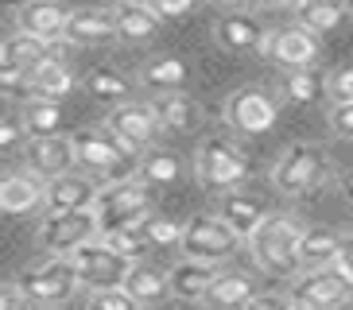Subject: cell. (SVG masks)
I'll return each mask as SVG.
<instances>
[{
	"instance_id": "cell-1",
	"label": "cell",
	"mask_w": 353,
	"mask_h": 310,
	"mask_svg": "<svg viewBox=\"0 0 353 310\" xmlns=\"http://www.w3.org/2000/svg\"><path fill=\"white\" fill-rule=\"evenodd\" d=\"M299 245H303V225L291 214H272L249 237V252L260 264V271L283 276V279L299 276V268H303Z\"/></svg>"
},
{
	"instance_id": "cell-2",
	"label": "cell",
	"mask_w": 353,
	"mask_h": 310,
	"mask_svg": "<svg viewBox=\"0 0 353 310\" xmlns=\"http://www.w3.org/2000/svg\"><path fill=\"white\" fill-rule=\"evenodd\" d=\"M152 190L156 186L144 183L140 175L121 178V183H109L97 198V217H101V233H113V229H140L152 217Z\"/></svg>"
},
{
	"instance_id": "cell-3",
	"label": "cell",
	"mask_w": 353,
	"mask_h": 310,
	"mask_svg": "<svg viewBox=\"0 0 353 310\" xmlns=\"http://www.w3.org/2000/svg\"><path fill=\"white\" fill-rule=\"evenodd\" d=\"M194 175L214 194H233V186H241L249 175V163H245L241 147H233L221 136H210L194 152Z\"/></svg>"
},
{
	"instance_id": "cell-4",
	"label": "cell",
	"mask_w": 353,
	"mask_h": 310,
	"mask_svg": "<svg viewBox=\"0 0 353 310\" xmlns=\"http://www.w3.org/2000/svg\"><path fill=\"white\" fill-rule=\"evenodd\" d=\"M330 159L319 144H291L272 167V186L280 194H311L326 183Z\"/></svg>"
},
{
	"instance_id": "cell-5",
	"label": "cell",
	"mask_w": 353,
	"mask_h": 310,
	"mask_svg": "<svg viewBox=\"0 0 353 310\" xmlns=\"http://www.w3.org/2000/svg\"><path fill=\"white\" fill-rule=\"evenodd\" d=\"M241 233L229 225L225 217L218 214H198L187 221V233H183V256L187 260H202V264H221L241 248Z\"/></svg>"
},
{
	"instance_id": "cell-6",
	"label": "cell",
	"mask_w": 353,
	"mask_h": 310,
	"mask_svg": "<svg viewBox=\"0 0 353 310\" xmlns=\"http://www.w3.org/2000/svg\"><path fill=\"white\" fill-rule=\"evenodd\" d=\"M16 287H20V295L28 302H35V307H54V302L70 299L74 291L82 287V279H78V268H74L70 256H51L47 264L23 271V276L16 279Z\"/></svg>"
},
{
	"instance_id": "cell-7",
	"label": "cell",
	"mask_w": 353,
	"mask_h": 310,
	"mask_svg": "<svg viewBox=\"0 0 353 310\" xmlns=\"http://www.w3.org/2000/svg\"><path fill=\"white\" fill-rule=\"evenodd\" d=\"M94 237H101V217H97V209L47 214L39 225V245L51 256H74L78 248L94 245Z\"/></svg>"
},
{
	"instance_id": "cell-8",
	"label": "cell",
	"mask_w": 353,
	"mask_h": 310,
	"mask_svg": "<svg viewBox=\"0 0 353 310\" xmlns=\"http://www.w3.org/2000/svg\"><path fill=\"white\" fill-rule=\"evenodd\" d=\"M70 260H74L78 279H82V287L90 291V295H97V291H121L128 283V276H132V268H136L128 256H121V252H113V248H105L101 240L78 248Z\"/></svg>"
},
{
	"instance_id": "cell-9",
	"label": "cell",
	"mask_w": 353,
	"mask_h": 310,
	"mask_svg": "<svg viewBox=\"0 0 353 310\" xmlns=\"http://www.w3.org/2000/svg\"><path fill=\"white\" fill-rule=\"evenodd\" d=\"M105 128H109L128 152H140V147H148L159 136L163 121L156 116L152 101L148 105L144 101H125V105H113V113L105 116Z\"/></svg>"
},
{
	"instance_id": "cell-10",
	"label": "cell",
	"mask_w": 353,
	"mask_h": 310,
	"mask_svg": "<svg viewBox=\"0 0 353 310\" xmlns=\"http://www.w3.org/2000/svg\"><path fill=\"white\" fill-rule=\"evenodd\" d=\"M350 291L353 287L334 268H311V271H303V276H295L291 302L311 307V310H338V307H345Z\"/></svg>"
},
{
	"instance_id": "cell-11",
	"label": "cell",
	"mask_w": 353,
	"mask_h": 310,
	"mask_svg": "<svg viewBox=\"0 0 353 310\" xmlns=\"http://www.w3.org/2000/svg\"><path fill=\"white\" fill-rule=\"evenodd\" d=\"M276 116H280V109H276V101L264 90H237V93H229V101H225V124L233 132L260 136L276 124Z\"/></svg>"
},
{
	"instance_id": "cell-12",
	"label": "cell",
	"mask_w": 353,
	"mask_h": 310,
	"mask_svg": "<svg viewBox=\"0 0 353 310\" xmlns=\"http://www.w3.org/2000/svg\"><path fill=\"white\" fill-rule=\"evenodd\" d=\"M70 140H74V155H78V163L85 171H113L125 155H132L109 128H82Z\"/></svg>"
},
{
	"instance_id": "cell-13",
	"label": "cell",
	"mask_w": 353,
	"mask_h": 310,
	"mask_svg": "<svg viewBox=\"0 0 353 310\" xmlns=\"http://www.w3.org/2000/svg\"><path fill=\"white\" fill-rule=\"evenodd\" d=\"M78 163L70 136H43V140H28V171L39 175L43 183H51L59 175H70V167Z\"/></svg>"
},
{
	"instance_id": "cell-14",
	"label": "cell",
	"mask_w": 353,
	"mask_h": 310,
	"mask_svg": "<svg viewBox=\"0 0 353 310\" xmlns=\"http://www.w3.org/2000/svg\"><path fill=\"white\" fill-rule=\"evenodd\" d=\"M101 190L90 175H59L47 183V214H74V209H94Z\"/></svg>"
},
{
	"instance_id": "cell-15",
	"label": "cell",
	"mask_w": 353,
	"mask_h": 310,
	"mask_svg": "<svg viewBox=\"0 0 353 310\" xmlns=\"http://www.w3.org/2000/svg\"><path fill=\"white\" fill-rule=\"evenodd\" d=\"M51 59H54V43L35 39V35L16 28L8 39H4V66H0V70H16V74H23V78H32L43 62H51Z\"/></svg>"
},
{
	"instance_id": "cell-16",
	"label": "cell",
	"mask_w": 353,
	"mask_h": 310,
	"mask_svg": "<svg viewBox=\"0 0 353 310\" xmlns=\"http://www.w3.org/2000/svg\"><path fill=\"white\" fill-rule=\"evenodd\" d=\"M47 206V183L32 171H12L4 175L0 186V209L4 214H32V209Z\"/></svg>"
},
{
	"instance_id": "cell-17",
	"label": "cell",
	"mask_w": 353,
	"mask_h": 310,
	"mask_svg": "<svg viewBox=\"0 0 353 310\" xmlns=\"http://www.w3.org/2000/svg\"><path fill=\"white\" fill-rule=\"evenodd\" d=\"M66 23H70V12H63L54 0H28L20 8V31H28L35 39H66Z\"/></svg>"
},
{
	"instance_id": "cell-18",
	"label": "cell",
	"mask_w": 353,
	"mask_h": 310,
	"mask_svg": "<svg viewBox=\"0 0 353 310\" xmlns=\"http://www.w3.org/2000/svg\"><path fill=\"white\" fill-rule=\"evenodd\" d=\"M268 54L276 62H283L288 70H307L319 59V35L303 31V28H288L276 39H268Z\"/></svg>"
},
{
	"instance_id": "cell-19",
	"label": "cell",
	"mask_w": 353,
	"mask_h": 310,
	"mask_svg": "<svg viewBox=\"0 0 353 310\" xmlns=\"http://www.w3.org/2000/svg\"><path fill=\"white\" fill-rule=\"evenodd\" d=\"M117 16L109 8H74L70 23H66V39L78 47H94V43H109L117 39Z\"/></svg>"
},
{
	"instance_id": "cell-20",
	"label": "cell",
	"mask_w": 353,
	"mask_h": 310,
	"mask_svg": "<svg viewBox=\"0 0 353 310\" xmlns=\"http://www.w3.org/2000/svg\"><path fill=\"white\" fill-rule=\"evenodd\" d=\"M218 217H225L229 225L237 229L241 237L249 240L252 233H256L264 221H268V206L260 202L256 194H245V190H233V194H225L221 198V206H218Z\"/></svg>"
},
{
	"instance_id": "cell-21",
	"label": "cell",
	"mask_w": 353,
	"mask_h": 310,
	"mask_svg": "<svg viewBox=\"0 0 353 310\" xmlns=\"http://www.w3.org/2000/svg\"><path fill=\"white\" fill-rule=\"evenodd\" d=\"M218 39L229 51H268V31L245 12H229L218 23Z\"/></svg>"
},
{
	"instance_id": "cell-22",
	"label": "cell",
	"mask_w": 353,
	"mask_h": 310,
	"mask_svg": "<svg viewBox=\"0 0 353 310\" xmlns=\"http://www.w3.org/2000/svg\"><path fill=\"white\" fill-rule=\"evenodd\" d=\"M152 109L163 121V128H175V132H194L202 124V105L190 93H156Z\"/></svg>"
},
{
	"instance_id": "cell-23",
	"label": "cell",
	"mask_w": 353,
	"mask_h": 310,
	"mask_svg": "<svg viewBox=\"0 0 353 310\" xmlns=\"http://www.w3.org/2000/svg\"><path fill=\"white\" fill-rule=\"evenodd\" d=\"M113 16H117V31H121V39H128V43H144V39H152L159 31V16H156V8L152 4H144V0H121L113 8Z\"/></svg>"
},
{
	"instance_id": "cell-24",
	"label": "cell",
	"mask_w": 353,
	"mask_h": 310,
	"mask_svg": "<svg viewBox=\"0 0 353 310\" xmlns=\"http://www.w3.org/2000/svg\"><path fill=\"white\" fill-rule=\"evenodd\" d=\"M167 276H171V287H175V295H179V299H187V302L206 299L210 287L218 283V271H214V264H202V260H183V264H175Z\"/></svg>"
},
{
	"instance_id": "cell-25",
	"label": "cell",
	"mask_w": 353,
	"mask_h": 310,
	"mask_svg": "<svg viewBox=\"0 0 353 310\" xmlns=\"http://www.w3.org/2000/svg\"><path fill=\"white\" fill-rule=\"evenodd\" d=\"M125 291L140 302V307H159L167 295H175L171 276H163L159 268H148V264H136L132 276H128V283H125Z\"/></svg>"
},
{
	"instance_id": "cell-26",
	"label": "cell",
	"mask_w": 353,
	"mask_h": 310,
	"mask_svg": "<svg viewBox=\"0 0 353 310\" xmlns=\"http://www.w3.org/2000/svg\"><path fill=\"white\" fill-rule=\"evenodd\" d=\"M28 90H32V97L59 101V97H66V93L74 90V74H70V66H66V62L54 54L51 62H43L39 70L28 78Z\"/></svg>"
},
{
	"instance_id": "cell-27",
	"label": "cell",
	"mask_w": 353,
	"mask_h": 310,
	"mask_svg": "<svg viewBox=\"0 0 353 310\" xmlns=\"http://www.w3.org/2000/svg\"><path fill=\"white\" fill-rule=\"evenodd\" d=\"M295 20H299L303 31L322 35V31H334L345 20V4L342 0H299L295 4Z\"/></svg>"
},
{
	"instance_id": "cell-28",
	"label": "cell",
	"mask_w": 353,
	"mask_h": 310,
	"mask_svg": "<svg viewBox=\"0 0 353 310\" xmlns=\"http://www.w3.org/2000/svg\"><path fill=\"white\" fill-rule=\"evenodd\" d=\"M338 248H342V237L334 233V229H303V245H299V256L307 268H330L334 260H338Z\"/></svg>"
},
{
	"instance_id": "cell-29",
	"label": "cell",
	"mask_w": 353,
	"mask_h": 310,
	"mask_svg": "<svg viewBox=\"0 0 353 310\" xmlns=\"http://www.w3.org/2000/svg\"><path fill=\"white\" fill-rule=\"evenodd\" d=\"M20 121L28 128L32 140H43V136H59V124H63V109L59 101H47V97H28L20 109Z\"/></svg>"
},
{
	"instance_id": "cell-30",
	"label": "cell",
	"mask_w": 353,
	"mask_h": 310,
	"mask_svg": "<svg viewBox=\"0 0 353 310\" xmlns=\"http://www.w3.org/2000/svg\"><path fill=\"white\" fill-rule=\"evenodd\" d=\"M256 299V287H252V279L245 276V271H221L218 276V283L210 287V295H206V302H214V307H249V302Z\"/></svg>"
},
{
	"instance_id": "cell-31",
	"label": "cell",
	"mask_w": 353,
	"mask_h": 310,
	"mask_svg": "<svg viewBox=\"0 0 353 310\" xmlns=\"http://www.w3.org/2000/svg\"><path fill=\"white\" fill-rule=\"evenodd\" d=\"M187 78H190V70H187L183 59H152L144 70H140V82L156 93H179L187 85Z\"/></svg>"
},
{
	"instance_id": "cell-32",
	"label": "cell",
	"mask_w": 353,
	"mask_h": 310,
	"mask_svg": "<svg viewBox=\"0 0 353 310\" xmlns=\"http://www.w3.org/2000/svg\"><path fill=\"white\" fill-rule=\"evenodd\" d=\"M326 78H322L314 66H307V70H288V78H283V93H288V101L295 105H311L319 101L322 93H326Z\"/></svg>"
},
{
	"instance_id": "cell-33",
	"label": "cell",
	"mask_w": 353,
	"mask_h": 310,
	"mask_svg": "<svg viewBox=\"0 0 353 310\" xmlns=\"http://www.w3.org/2000/svg\"><path fill=\"white\" fill-rule=\"evenodd\" d=\"M85 93H94L97 101L125 105V101H128V82H125L117 70H105V66H97V70L85 74Z\"/></svg>"
},
{
	"instance_id": "cell-34",
	"label": "cell",
	"mask_w": 353,
	"mask_h": 310,
	"mask_svg": "<svg viewBox=\"0 0 353 310\" xmlns=\"http://www.w3.org/2000/svg\"><path fill=\"white\" fill-rule=\"evenodd\" d=\"M140 178L152 186H171L179 178V159L171 152H148L140 159Z\"/></svg>"
},
{
	"instance_id": "cell-35",
	"label": "cell",
	"mask_w": 353,
	"mask_h": 310,
	"mask_svg": "<svg viewBox=\"0 0 353 310\" xmlns=\"http://www.w3.org/2000/svg\"><path fill=\"white\" fill-rule=\"evenodd\" d=\"M183 233H187V225H179V221H171V217H159V214H152L144 225H140V237H144L152 248L183 245Z\"/></svg>"
},
{
	"instance_id": "cell-36",
	"label": "cell",
	"mask_w": 353,
	"mask_h": 310,
	"mask_svg": "<svg viewBox=\"0 0 353 310\" xmlns=\"http://www.w3.org/2000/svg\"><path fill=\"white\" fill-rule=\"evenodd\" d=\"M101 245L121 252V256H128V260H136L148 248V240L140 237V229H113V233H101Z\"/></svg>"
},
{
	"instance_id": "cell-37",
	"label": "cell",
	"mask_w": 353,
	"mask_h": 310,
	"mask_svg": "<svg viewBox=\"0 0 353 310\" xmlns=\"http://www.w3.org/2000/svg\"><path fill=\"white\" fill-rule=\"evenodd\" d=\"M90 310H140V302H136L125 287L121 291H97V295H90Z\"/></svg>"
},
{
	"instance_id": "cell-38",
	"label": "cell",
	"mask_w": 353,
	"mask_h": 310,
	"mask_svg": "<svg viewBox=\"0 0 353 310\" xmlns=\"http://www.w3.org/2000/svg\"><path fill=\"white\" fill-rule=\"evenodd\" d=\"M334 105H353V66H342V70L330 74V85H326Z\"/></svg>"
},
{
	"instance_id": "cell-39",
	"label": "cell",
	"mask_w": 353,
	"mask_h": 310,
	"mask_svg": "<svg viewBox=\"0 0 353 310\" xmlns=\"http://www.w3.org/2000/svg\"><path fill=\"white\" fill-rule=\"evenodd\" d=\"M148 4L156 8L159 20H183V16H190L198 8V0H148Z\"/></svg>"
},
{
	"instance_id": "cell-40",
	"label": "cell",
	"mask_w": 353,
	"mask_h": 310,
	"mask_svg": "<svg viewBox=\"0 0 353 310\" xmlns=\"http://www.w3.org/2000/svg\"><path fill=\"white\" fill-rule=\"evenodd\" d=\"M23 140H28L23 121H20V116H4V124H0V147H4V152H16Z\"/></svg>"
},
{
	"instance_id": "cell-41",
	"label": "cell",
	"mask_w": 353,
	"mask_h": 310,
	"mask_svg": "<svg viewBox=\"0 0 353 310\" xmlns=\"http://www.w3.org/2000/svg\"><path fill=\"white\" fill-rule=\"evenodd\" d=\"M330 268L338 271V276H342L345 283L353 287V233H350V237H342V248H338V260H334Z\"/></svg>"
},
{
	"instance_id": "cell-42",
	"label": "cell",
	"mask_w": 353,
	"mask_h": 310,
	"mask_svg": "<svg viewBox=\"0 0 353 310\" xmlns=\"http://www.w3.org/2000/svg\"><path fill=\"white\" fill-rule=\"evenodd\" d=\"M330 124H334V136L353 140V105H334V109H330Z\"/></svg>"
},
{
	"instance_id": "cell-43",
	"label": "cell",
	"mask_w": 353,
	"mask_h": 310,
	"mask_svg": "<svg viewBox=\"0 0 353 310\" xmlns=\"http://www.w3.org/2000/svg\"><path fill=\"white\" fill-rule=\"evenodd\" d=\"M291 299H283V295H272V291H260L256 299L249 302L245 310H288Z\"/></svg>"
},
{
	"instance_id": "cell-44",
	"label": "cell",
	"mask_w": 353,
	"mask_h": 310,
	"mask_svg": "<svg viewBox=\"0 0 353 310\" xmlns=\"http://www.w3.org/2000/svg\"><path fill=\"white\" fill-rule=\"evenodd\" d=\"M23 295H20V287H16V283H8V287H4V299H0V310H23Z\"/></svg>"
},
{
	"instance_id": "cell-45",
	"label": "cell",
	"mask_w": 353,
	"mask_h": 310,
	"mask_svg": "<svg viewBox=\"0 0 353 310\" xmlns=\"http://www.w3.org/2000/svg\"><path fill=\"white\" fill-rule=\"evenodd\" d=\"M342 194L353 202V171H345V175H342Z\"/></svg>"
},
{
	"instance_id": "cell-46",
	"label": "cell",
	"mask_w": 353,
	"mask_h": 310,
	"mask_svg": "<svg viewBox=\"0 0 353 310\" xmlns=\"http://www.w3.org/2000/svg\"><path fill=\"white\" fill-rule=\"evenodd\" d=\"M345 16H353V0H345Z\"/></svg>"
},
{
	"instance_id": "cell-47",
	"label": "cell",
	"mask_w": 353,
	"mask_h": 310,
	"mask_svg": "<svg viewBox=\"0 0 353 310\" xmlns=\"http://www.w3.org/2000/svg\"><path fill=\"white\" fill-rule=\"evenodd\" d=\"M288 310H311V307H299V302H291V307Z\"/></svg>"
},
{
	"instance_id": "cell-48",
	"label": "cell",
	"mask_w": 353,
	"mask_h": 310,
	"mask_svg": "<svg viewBox=\"0 0 353 310\" xmlns=\"http://www.w3.org/2000/svg\"><path fill=\"white\" fill-rule=\"evenodd\" d=\"M218 4H233V0H218Z\"/></svg>"
}]
</instances>
